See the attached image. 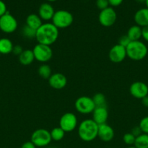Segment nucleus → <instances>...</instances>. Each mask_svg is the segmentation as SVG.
Segmentation results:
<instances>
[{
  "label": "nucleus",
  "instance_id": "3",
  "mask_svg": "<svg viewBox=\"0 0 148 148\" xmlns=\"http://www.w3.org/2000/svg\"><path fill=\"white\" fill-rule=\"evenodd\" d=\"M126 49L127 57L133 61L142 60L148 53L147 47L141 40L131 41Z\"/></svg>",
  "mask_w": 148,
  "mask_h": 148
},
{
  "label": "nucleus",
  "instance_id": "10",
  "mask_svg": "<svg viewBox=\"0 0 148 148\" xmlns=\"http://www.w3.org/2000/svg\"><path fill=\"white\" fill-rule=\"evenodd\" d=\"M117 20V14L114 9L109 7L101 10L99 14V22L104 27H110L113 25Z\"/></svg>",
  "mask_w": 148,
  "mask_h": 148
},
{
  "label": "nucleus",
  "instance_id": "22",
  "mask_svg": "<svg viewBox=\"0 0 148 148\" xmlns=\"http://www.w3.org/2000/svg\"><path fill=\"white\" fill-rule=\"evenodd\" d=\"M133 146L136 148H148V134L142 133L136 137Z\"/></svg>",
  "mask_w": 148,
  "mask_h": 148
},
{
  "label": "nucleus",
  "instance_id": "13",
  "mask_svg": "<svg viewBox=\"0 0 148 148\" xmlns=\"http://www.w3.org/2000/svg\"><path fill=\"white\" fill-rule=\"evenodd\" d=\"M67 78L63 74L55 73L52 74L48 79V82L51 88L56 90H61L65 88L67 85Z\"/></svg>",
  "mask_w": 148,
  "mask_h": 148
},
{
  "label": "nucleus",
  "instance_id": "25",
  "mask_svg": "<svg viewBox=\"0 0 148 148\" xmlns=\"http://www.w3.org/2000/svg\"><path fill=\"white\" fill-rule=\"evenodd\" d=\"M36 30H33L31 27H28V25L23 26L22 29V35L24 36L26 38L28 39H33L36 38Z\"/></svg>",
  "mask_w": 148,
  "mask_h": 148
},
{
  "label": "nucleus",
  "instance_id": "30",
  "mask_svg": "<svg viewBox=\"0 0 148 148\" xmlns=\"http://www.w3.org/2000/svg\"><path fill=\"white\" fill-rule=\"evenodd\" d=\"M96 5L100 10H103L104 9L109 7L108 0H97L96 1Z\"/></svg>",
  "mask_w": 148,
  "mask_h": 148
},
{
  "label": "nucleus",
  "instance_id": "32",
  "mask_svg": "<svg viewBox=\"0 0 148 148\" xmlns=\"http://www.w3.org/2000/svg\"><path fill=\"white\" fill-rule=\"evenodd\" d=\"M131 133L135 137H138V136L140 135L141 134H142V132L139 126H136V127H134L132 129L131 131Z\"/></svg>",
  "mask_w": 148,
  "mask_h": 148
},
{
  "label": "nucleus",
  "instance_id": "9",
  "mask_svg": "<svg viewBox=\"0 0 148 148\" xmlns=\"http://www.w3.org/2000/svg\"><path fill=\"white\" fill-rule=\"evenodd\" d=\"M17 28V21L13 15L7 12L0 17V30L5 33H12Z\"/></svg>",
  "mask_w": 148,
  "mask_h": 148
},
{
  "label": "nucleus",
  "instance_id": "11",
  "mask_svg": "<svg viewBox=\"0 0 148 148\" xmlns=\"http://www.w3.org/2000/svg\"><path fill=\"white\" fill-rule=\"evenodd\" d=\"M129 92L133 98L142 100L148 95V86L145 82L136 81L130 85Z\"/></svg>",
  "mask_w": 148,
  "mask_h": 148
},
{
  "label": "nucleus",
  "instance_id": "14",
  "mask_svg": "<svg viewBox=\"0 0 148 148\" xmlns=\"http://www.w3.org/2000/svg\"><path fill=\"white\" fill-rule=\"evenodd\" d=\"M97 137L103 142H105V143L110 142L113 140L115 137L114 130L112 128V127L108 125L107 123L100 124V125H99Z\"/></svg>",
  "mask_w": 148,
  "mask_h": 148
},
{
  "label": "nucleus",
  "instance_id": "34",
  "mask_svg": "<svg viewBox=\"0 0 148 148\" xmlns=\"http://www.w3.org/2000/svg\"><path fill=\"white\" fill-rule=\"evenodd\" d=\"M145 41L148 42V25L146 27H142V36Z\"/></svg>",
  "mask_w": 148,
  "mask_h": 148
},
{
  "label": "nucleus",
  "instance_id": "21",
  "mask_svg": "<svg viewBox=\"0 0 148 148\" xmlns=\"http://www.w3.org/2000/svg\"><path fill=\"white\" fill-rule=\"evenodd\" d=\"M13 43L7 38H0V53L9 54L12 53L13 49Z\"/></svg>",
  "mask_w": 148,
  "mask_h": 148
},
{
  "label": "nucleus",
  "instance_id": "27",
  "mask_svg": "<svg viewBox=\"0 0 148 148\" xmlns=\"http://www.w3.org/2000/svg\"><path fill=\"white\" fill-rule=\"evenodd\" d=\"M135 139H136V137L131 132L126 133L123 137V141L126 145L133 146L135 143Z\"/></svg>",
  "mask_w": 148,
  "mask_h": 148
},
{
  "label": "nucleus",
  "instance_id": "2",
  "mask_svg": "<svg viewBox=\"0 0 148 148\" xmlns=\"http://www.w3.org/2000/svg\"><path fill=\"white\" fill-rule=\"evenodd\" d=\"M99 125L92 119L83 120L78 127V134L80 139L84 142H91L98 135Z\"/></svg>",
  "mask_w": 148,
  "mask_h": 148
},
{
  "label": "nucleus",
  "instance_id": "5",
  "mask_svg": "<svg viewBox=\"0 0 148 148\" xmlns=\"http://www.w3.org/2000/svg\"><path fill=\"white\" fill-rule=\"evenodd\" d=\"M50 132L45 129H38L35 130L30 137V142L36 147H43L49 145L52 142Z\"/></svg>",
  "mask_w": 148,
  "mask_h": 148
},
{
  "label": "nucleus",
  "instance_id": "26",
  "mask_svg": "<svg viewBox=\"0 0 148 148\" xmlns=\"http://www.w3.org/2000/svg\"><path fill=\"white\" fill-rule=\"evenodd\" d=\"M92 100L96 106H106V98L102 93H96L92 97Z\"/></svg>",
  "mask_w": 148,
  "mask_h": 148
},
{
  "label": "nucleus",
  "instance_id": "15",
  "mask_svg": "<svg viewBox=\"0 0 148 148\" xmlns=\"http://www.w3.org/2000/svg\"><path fill=\"white\" fill-rule=\"evenodd\" d=\"M92 120L98 125L105 124L108 119V111L106 106H96L93 111Z\"/></svg>",
  "mask_w": 148,
  "mask_h": 148
},
{
  "label": "nucleus",
  "instance_id": "36",
  "mask_svg": "<svg viewBox=\"0 0 148 148\" xmlns=\"http://www.w3.org/2000/svg\"><path fill=\"white\" fill-rule=\"evenodd\" d=\"M20 148H36V147L33 145V143H32L30 141H28L23 143Z\"/></svg>",
  "mask_w": 148,
  "mask_h": 148
},
{
  "label": "nucleus",
  "instance_id": "4",
  "mask_svg": "<svg viewBox=\"0 0 148 148\" xmlns=\"http://www.w3.org/2000/svg\"><path fill=\"white\" fill-rule=\"evenodd\" d=\"M52 21V24L55 25L58 29H64L72 25L73 16L67 10H59L55 12Z\"/></svg>",
  "mask_w": 148,
  "mask_h": 148
},
{
  "label": "nucleus",
  "instance_id": "29",
  "mask_svg": "<svg viewBox=\"0 0 148 148\" xmlns=\"http://www.w3.org/2000/svg\"><path fill=\"white\" fill-rule=\"evenodd\" d=\"M130 43H131V40L129 38L127 35H124V36H122L121 37L119 38L118 43V44L126 48L128 46V45H129Z\"/></svg>",
  "mask_w": 148,
  "mask_h": 148
},
{
  "label": "nucleus",
  "instance_id": "39",
  "mask_svg": "<svg viewBox=\"0 0 148 148\" xmlns=\"http://www.w3.org/2000/svg\"><path fill=\"white\" fill-rule=\"evenodd\" d=\"M137 1H139V2H145L146 0H137Z\"/></svg>",
  "mask_w": 148,
  "mask_h": 148
},
{
  "label": "nucleus",
  "instance_id": "33",
  "mask_svg": "<svg viewBox=\"0 0 148 148\" xmlns=\"http://www.w3.org/2000/svg\"><path fill=\"white\" fill-rule=\"evenodd\" d=\"M23 49L20 45H17V46H13V49H12V53H14L15 55H17V56H19L20 53L23 52Z\"/></svg>",
  "mask_w": 148,
  "mask_h": 148
},
{
  "label": "nucleus",
  "instance_id": "18",
  "mask_svg": "<svg viewBox=\"0 0 148 148\" xmlns=\"http://www.w3.org/2000/svg\"><path fill=\"white\" fill-rule=\"evenodd\" d=\"M18 59L19 62L22 65L27 66V65L31 64L33 61L35 60L33 51L30 50V49L23 50V52L18 56Z\"/></svg>",
  "mask_w": 148,
  "mask_h": 148
},
{
  "label": "nucleus",
  "instance_id": "38",
  "mask_svg": "<svg viewBox=\"0 0 148 148\" xmlns=\"http://www.w3.org/2000/svg\"><path fill=\"white\" fill-rule=\"evenodd\" d=\"M145 4H146L147 8H148V0H146V1H145Z\"/></svg>",
  "mask_w": 148,
  "mask_h": 148
},
{
  "label": "nucleus",
  "instance_id": "23",
  "mask_svg": "<svg viewBox=\"0 0 148 148\" xmlns=\"http://www.w3.org/2000/svg\"><path fill=\"white\" fill-rule=\"evenodd\" d=\"M38 73L39 76L41 77L44 79H49L52 74V69L51 67L46 64H43L38 68Z\"/></svg>",
  "mask_w": 148,
  "mask_h": 148
},
{
  "label": "nucleus",
  "instance_id": "35",
  "mask_svg": "<svg viewBox=\"0 0 148 148\" xmlns=\"http://www.w3.org/2000/svg\"><path fill=\"white\" fill-rule=\"evenodd\" d=\"M109 4L111 5L112 7H118V6L120 5L123 0H108Z\"/></svg>",
  "mask_w": 148,
  "mask_h": 148
},
{
  "label": "nucleus",
  "instance_id": "12",
  "mask_svg": "<svg viewBox=\"0 0 148 148\" xmlns=\"http://www.w3.org/2000/svg\"><path fill=\"white\" fill-rule=\"evenodd\" d=\"M108 56L110 60L113 63H120L127 56L126 48L119 44L115 45L110 49Z\"/></svg>",
  "mask_w": 148,
  "mask_h": 148
},
{
  "label": "nucleus",
  "instance_id": "41",
  "mask_svg": "<svg viewBox=\"0 0 148 148\" xmlns=\"http://www.w3.org/2000/svg\"><path fill=\"white\" fill-rule=\"evenodd\" d=\"M48 1H57V0H47Z\"/></svg>",
  "mask_w": 148,
  "mask_h": 148
},
{
  "label": "nucleus",
  "instance_id": "8",
  "mask_svg": "<svg viewBox=\"0 0 148 148\" xmlns=\"http://www.w3.org/2000/svg\"><path fill=\"white\" fill-rule=\"evenodd\" d=\"M59 125L65 132H71L78 126V119L73 113H65L61 116Z\"/></svg>",
  "mask_w": 148,
  "mask_h": 148
},
{
  "label": "nucleus",
  "instance_id": "7",
  "mask_svg": "<svg viewBox=\"0 0 148 148\" xmlns=\"http://www.w3.org/2000/svg\"><path fill=\"white\" fill-rule=\"evenodd\" d=\"M96 106L92 98L89 96H81L75 102V108L78 113L82 114H91Z\"/></svg>",
  "mask_w": 148,
  "mask_h": 148
},
{
  "label": "nucleus",
  "instance_id": "31",
  "mask_svg": "<svg viewBox=\"0 0 148 148\" xmlns=\"http://www.w3.org/2000/svg\"><path fill=\"white\" fill-rule=\"evenodd\" d=\"M7 12V6H6L5 3L1 1V0H0V17L5 14Z\"/></svg>",
  "mask_w": 148,
  "mask_h": 148
},
{
  "label": "nucleus",
  "instance_id": "1",
  "mask_svg": "<svg viewBox=\"0 0 148 148\" xmlns=\"http://www.w3.org/2000/svg\"><path fill=\"white\" fill-rule=\"evenodd\" d=\"M59 37V29L52 23H43L36 30V39L38 43L51 46Z\"/></svg>",
  "mask_w": 148,
  "mask_h": 148
},
{
  "label": "nucleus",
  "instance_id": "24",
  "mask_svg": "<svg viewBox=\"0 0 148 148\" xmlns=\"http://www.w3.org/2000/svg\"><path fill=\"white\" fill-rule=\"evenodd\" d=\"M65 132L60 128L59 127H55L54 129H52V131L50 132L51 137H52V140L54 141H60L65 137Z\"/></svg>",
  "mask_w": 148,
  "mask_h": 148
},
{
  "label": "nucleus",
  "instance_id": "37",
  "mask_svg": "<svg viewBox=\"0 0 148 148\" xmlns=\"http://www.w3.org/2000/svg\"><path fill=\"white\" fill-rule=\"evenodd\" d=\"M142 103L144 106L147 107L148 108V95L147 96L144 97L142 99Z\"/></svg>",
  "mask_w": 148,
  "mask_h": 148
},
{
  "label": "nucleus",
  "instance_id": "40",
  "mask_svg": "<svg viewBox=\"0 0 148 148\" xmlns=\"http://www.w3.org/2000/svg\"><path fill=\"white\" fill-rule=\"evenodd\" d=\"M127 148H136V147H135L133 145V146H129V147H128Z\"/></svg>",
  "mask_w": 148,
  "mask_h": 148
},
{
  "label": "nucleus",
  "instance_id": "19",
  "mask_svg": "<svg viewBox=\"0 0 148 148\" xmlns=\"http://www.w3.org/2000/svg\"><path fill=\"white\" fill-rule=\"evenodd\" d=\"M42 24V20L38 14H30L26 17V25L33 28V30H36Z\"/></svg>",
  "mask_w": 148,
  "mask_h": 148
},
{
  "label": "nucleus",
  "instance_id": "20",
  "mask_svg": "<svg viewBox=\"0 0 148 148\" xmlns=\"http://www.w3.org/2000/svg\"><path fill=\"white\" fill-rule=\"evenodd\" d=\"M127 36L130 39L131 41L139 40L142 36V27L135 25L129 27L127 32Z\"/></svg>",
  "mask_w": 148,
  "mask_h": 148
},
{
  "label": "nucleus",
  "instance_id": "6",
  "mask_svg": "<svg viewBox=\"0 0 148 148\" xmlns=\"http://www.w3.org/2000/svg\"><path fill=\"white\" fill-rule=\"evenodd\" d=\"M34 58L38 62L45 63L52 59L53 51L50 46L38 43L33 49Z\"/></svg>",
  "mask_w": 148,
  "mask_h": 148
},
{
  "label": "nucleus",
  "instance_id": "42",
  "mask_svg": "<svg viewBox=\"0 0 148 148\" xmlns=\"http://www.w3.org/2000/svg\"><path fill=\"white\" fill-rule=\"evenodd\" d=\"M109 148H113V147H109Z\"/></svg>",
  "mask_w": 148,
  "mask_h": 148
},
{
  "label": "nucleus",
  "instance_id": "16",
  "mask_svg": "<svg viewBox=\"0 0 148 148\" xmlns=\"http://www.w3.org/2000/svg\"><path fill=\"white\" fill-rule=\"evenodd\" d=\"M55 10L49 3H43L40 5L38 11V15L42 20L49 21L51 20L55 14Z\"/></svg>",
  "mask_w": 148,
  "mask_h": 148
},
{
  "label": "nucleus",
  "instance_id": "28",
  "mask_svg": "<svg viewBox=\"0 0 148 148\" xmlns=\"http://www.w3.org/2000/svg\"><path fill=\"white\" fill-rule=\"evenodd\" d=\"M139 127H140L142 133L148 134V116L142 118L139 121Z\"/></svg>",
  "mask_w": 148,
  "mask_h": 148
},
{
  "label": "nucleus",
  "instance_id": "17",
  "mask_svg": "<svg viewBox=\"0 0 148 148\" xmlns=\"http://www.w3.org/2000/svg\"><path fill=\"white\" fill-rule=\"evenodd\" d=\"M134 21L141 27L148 25V8H142L136 12L134 14Z\"/></svg>",
  "mask_w": 148,
  "mask_h": 148
}]
</instances>
